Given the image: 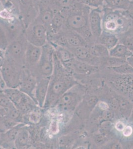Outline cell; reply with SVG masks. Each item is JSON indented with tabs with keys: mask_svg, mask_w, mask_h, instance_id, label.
Segmentation results:
<instances>
[{
	"mask_svg": "<svg viewBox=\"0 0 133 149\" xmlns=\"http://www.w3.org/2000/svg\"><path fill=\"white\" fill-rule=\"evenodd\" d=\"M54 59V71L50 79L44 109L54 107L59 98L65 92L79 83L73 74L64 67L57 57L55 52Z\"/></svg>",
	"mask_w": 133,
	"mask_h": 149,
	"instance_id": "cell-1",
	"label": "cell"
},
{
	"mask_svg": "<svg viewBox=\"0 0 133 149\" xmlns=\"http://www.w3.org/2000/svg\"><path fill=\"white\" fill-rule=\"evenodd\" d=\"M85 93L84 86L76 84L59 98L54 107L61 113H72L83 102Z\"/></svg>",
	"mask_w": 133,
	"mask_h": 149,
	"instance_id": "cell-2",
	"label": "cell"
},
{
	"mask_svg": "<svg viewBox=\"0 0 133 149\" xmlns=\"http://www.w3.org/2000/svg\"><path fill=\"white\" fill-rule=\"evenodd\" d=\"M106 13L103 17V30L105 32L118 35L123 34L129 29L130 20L121 10H113Z\"/></svg>",
	"mask_w": 133,
	"mask_h": 149,
	"instance_id": "cell-3",
	"label": "cell"
},
{
	"mask_svg": "<svg viewBox=\"0 0 133 149\" xmlns=\"http://www.w3.org/2000/svg\"><path fill=\"white\" fill-rule=\"evenodd\" d=\"M24 67L6 56L0 72L6 88H17Z\"/></svg>",
	"mask_w": 133,
	"mask_h": 149,
	"instance_id": "cell-4",
	"label": "cell"
},
{
	"mask_svg": "<svg viewBox=\"0 0 133 149\" xmlns=\"http://www.w3.org/2000/svg\"><path fill=\"white\" fill-rule=\"evenodd\" d=\"M17 109L23 115H27L39 107L33 100L18 88H6L3 90Z\"/></svg>",
	"mask_w": 133,
	"mask_h": 149,
	"instance_id": "cell-5",
	"label": "cell"
},
{
	"mask_svg": "<svg viewBox=\"0 0 133 149\" xmlns=\"http://www.w3.org/2000/svg\"><path fill=\"white\" fill-rule=\"evenodd\" d=\"M48 34L47 27L36 19L25 28L24 32L28 42L41 47L48 43Z\"/></svg>",
	"mask_w": 133,
	"mask_h": 149,
	"instance_id": "cell-6",
	"label": "cell"
},
{
	"mask_svg": "<svg viewBox=\"0 0 133 149\" xmlns=\"http://www.w3.org/2000/svg\"><path fill=\"white\" fill-rule=\"evenodd\" d=\"M42 54L37 65L36 77L50 78L54 68V54L55 49L49 43L42 47Z\"/></svg>",
	"mask_w": 133,
	"mask_h": 149,
	"instance_id": "cell-7",
	"label": "cell"
},
{
	"mask_svg": "<svg viewBox=\"0 0 133 149\" xmlns=\"http://www.w3.org/2000/svg\"><path fill=\"white\" fill-rule=\"evenodd\" d=\"M68 29L75 31L86 38L91 35L88 22V15L82 12H72L68 15L66 20ZM92 36V35H91Z\"/></svg>",
	"mask_w": 133,
	"mask_h": 149,
	"instance_id": "cell-8",
	"label": "cell"
},
{
	"mask_svg": "<svg viewBox=\"0 0 133 149\" xmlns=\"http://www.w3.org/2000/svg\"><path fill=\"white\" fill-rule=\"evenodd\" d=\"M28 42L24 33L9 43L5 50L6 56L22 66H24V57Z\"/></svg>",
	"mask_w": 133,
	"mask_h": 149,
	"instance_id": "cell-9",
	"label": "cell"
},
{
	"mask_svg": "<svg viewBox=\"0 0 133 149\" xmlns=\"http://www.w3.org/2000/svg\"><path fill=\"white\" fill-rule=\"evenodd\" d=\"M62 65L74 75L89 76L97 73L100 70L99 66L90 64L75 57Z\"/></svg>",
	"mask_w": 133,
	"mask_h": 149,
	"instance_id": "cell-10",
	"label": "cell"
},
{
	"mask_svg": "<svg viewBox=\"0 0 133 149\" xmlns=\"http://www.w3.org/2000/svg\"><path fill=\"white\" fill-rule=\"evenodd\" d=\"M42 51V47L28 42L25 53L24 67L34 76L37 65L40 59Z\"/></svg>",
	"mask_w": 133,
	"mask_h": 149,
	"instance_id": "cell-11",
	"label": "cell"
},
{
	"mask_svg": "<svg viewBox=\"0 0 133 149\" xmlns=\"http://www.w3.org/2000/svg\"><path fill=\"white\" fill-rule=\"evenodd\" d=\"M37 83V78L27 68L24 67L17 88L34 100V92Z\"/></svg>",
	"mask_w": 133,
	"mask_h": 149,
	"instance_id": "cell-12",
	"label": "cell"
},
{
	"mask_svg": "<svg viewBox=\"0 0 133 149\" xmlns=\"http://www.w3.org/2000/svg\"><path fill=\"white\" fill-rule=\"evenodd\" d=\"M116 95L110 101L109 106L112 110L117 112L122 117L129 118L133 110V102L117 93Z\"/></svg>",
	"mask_w": 133,
	"mask_h": 149,
	"instance_id": "cell-13",
	"label": "cell"
},
{
	"mask_svg": "<svg viewBox=\"0 0 133 149\" xmlns=\"http://www.w3.org/2000/svg\"><path fill=\"white\" fill-rule=\"evenodd\" d=\"M102 12L100 8L92 9L88 14V22L91 35L98 38L102 33Z\"/></svg>",
	"mask_w": 133,
	"mask_h": 149,
	"instance_id": "cell-14",
	"label": "cell"
},
{
	"mask_svg": "<svg viewBox=\"0 0 133 149\" xmlns=\"http://www.w3.org/2000/svg\"><path fill=\"white\" fill-rule=\"evenodd\" d=\"M50 78L37 77L34 100L39 108H43L49 88Z\"/></svg>",
	"mask_w": 133,
	"mask_h": 149,
	"instance_id": "cell-15",
	"label": "cell"
},
{
	"mask_svg": "<svg viewBox=\"0 0 133 149\" xmlns=\"http://www.w3.org/2000/svg\"><path fill=\"white\" fill-rule=\"evenodd\" d=\"M64 33L69 46L68 48L88 46V43L84 37L75 31L68 29V31Z\"/></svg>",
	"mask_w": 133,
	"mask_h": 149,
	"instance_id": "cell-16",
	"label": "cell"
},
{
	"mask_svg": "<svg viewBox=\"0 0 133 149\" xmlns=\"http://www.w3.org/2000/svg\"><path fill=\"white\" fill-rule=\"evenodd\" d=\"M98 43L109 50L119 42L118 36L103 31L102 34L98 38Z\"/></svg>",
	"mask_w": 133,
	"mask_h": 149,
	"instance_id": "cell-17",
	"label": "cell"
},
{
	"mask_svg": "<svg viewBox=\"0 0 133 149\" xmlns=\"http://www.w3.org/2000/svg\"><path fill=\"white\" fill-rule=\"evenodd\" d=\"M64 22V17L60 11L55 12L51 22L48 31L49 34H56L60 32Z\"/></svg>",
	"mask_w": 133,
	"mask_h": 149,
	"instance_id": "cell-18",
	"label": "cell"
},
{
	"mask_svg": "<svg viewBox=\"0 0 133 149\" xmlns=\"http://www.w3.org/2000/svg\"><path fill=\"white\" fill-rule=\"evenodd\" d=\"M30 139L29 132L25 125L19 131L17 137L14 141L15 146L17 149H23L28 146Z\"/></svg>",
	"mask_w": 133,
	"mask_h": 149,
	"instance_id": "cell-19",
	"label": "cell"
},
{
	"mask_svg": "<svg viewBox=\"0 0 133 149\" xmlns=\"http://www.w3.org/2000/svg\"><path fill=\"white\" fill-rule=\"evenodd\" d=\"M109 55L110 57L125 60L133 55L124 45L120 42L109 50Z\"/></svg>",
	"mask_w": 133,
	"mask_h": 149,
	"instance_id": "cell-20",
	"label": "cell"
},
{
	"mask_svg": "<svg viewBox=\"0 0 133 149\" xmlns=\"http://www.w3.org/2000/svg\"><path fill=\"white\" fill-rule=\"evenodd\" d=\"M51 44L55 49V53L62 64L67 63L75 58L74 55L69 48Z\"/></svg>",
	"mask_w": 133,
	"mask_h": 149,
	"instance_id": "cell-21",
	"label": "cell"
},
{
	"mask_svg": "<svg viewBox=\"0 0 133 149\" xmlns=\"http://www.w3.org/2000/svg\"><path fill=\"white\" fill-rule=\"evenodd\" d=\"M131 0H105L109 9L113 10L126 11L129 10Z\"/></svg>",
	"mask_w": 133,
	"mask_h": 149,
	"instance_id": "cell-22",
	"label": "cell"
},
{
	"mask_svg": "<svg viewBox=\"0 0 133 149\" xmlns=\"http://www.w3.org/2000/svg\"><path fill=\"white\" fill-rule=\"evenodd\" d=\"M25 125L24 123H19L11 129L2 133L1 140L5 142H14L20 129Z\"/></svg>",
	"mask_w": 133,
	"mask_h": 149,
	"instance_id": "cell-23",
	"label": "cell"
},
{
	"mask_svg": "<svg viewBox=\"0 0 133 149\" xmlns=\"http://www.w3.org/2000/svg\"><path fill=\"white\" fill-rule=\"evenodd\" d=\"M55 12L52 9H45L39 12L38 15L37 16V20L41 24H44L47 29L49 28L51 22L54 17Z\"/></svg>",
	"mask_w": 133,
	"mask_h": 149,
	"instance_id": "cell-24",
	"label": "cell"
},
{
	"mask_svg": "<svg viewBox=\"0 0 133 149\" xmlns=\"http://www.w3.org/2000/svg\"><path fill=\"white\" fill-rule=\"evenodd\" d=\"M90 53L93 56L98 58H105L109 56V50L100 43L94 44L88 47Z\"/></svg>",
	"mask_w": 133,
	"mask_h": 149,
	"instance_id": "cell-25",
	"label": "cell"
},
{
	"mask_svg": "<svg viewBox=\"0 0 133 149\" xmlns=\"http://www.w3.org/2000/svg\"><path fill=\"white\" fill-rule=\"evenodd\" d=\"M107 69L115 73L120 74H133V67L126 62L119 66L107 68Z\"/></svg>",
	"mask_w": 133,
	"mask_h": 149,
	"instance_id": "cell-26",
	"label": "cell"
},
{
	"mask_svg": "<svg viewBox=\"0 0 133 149\" xmlns=\"http://www.w3.org/2000/svg\"><path fill=\"white\" fill-rule=\"evenodd\" d=\"M19 123L6 116L3 117L0 119V132L3 133L6 132Z\"/></svg>",
	"mask_w": 133,
	"mask_h": 149,
	"instance_id": "cell-27",
	"label": "cell"
},
{
	"mask_svg": "<svg viewBox=\"0 0 133 149\" xmlns=\"http://www.w3.org/2000/svg\"><path fill=\"white\" fill-rule=\"evenodd\" d=\"M119 42L124 45L132 53L133 55V35L131 33H126L119 37Z\"/></svg>",
	"mask_w": 133,
	"mask_h": 149,
	"instance_id": "cell-28",
	"label": "cell"
},
{
	"mask_svg": "<svg viewBox=\"0 0 133 149\" xmlns=\"http://www.w3.org/2000/svg\"><path fill=\"white\" fill-rule=\"evenodd\" d=\"M9 44L8 38L3 26L0 24V49L6 50Z\"/></svg>",
	"mask_w": 133,
	"mask_h": 149,
	"instance_id": "cell-29",
	"label": "cell"
},
{
	"mask_svg": "<svg viewBox=\"0 0 133 149\" xmlns=\"http://www.w3.org/2000/svg\"><path fill=\"white\" fill-rule=\"evenodd\" d=\"M86 3L91 9H98L102 7L105 0H86Z\"/></svg>",
	"mask_w": 133,
	"mask_h": 149,
	"instance_id": "cell-30",
	"label": "cell"
},
{
	"mask_svg": "<svg viewBox=\"0 0 133 149\" xmlns=\"http://www.w3.org/2000/svg\"><path fill=\"white\" fill-rule=\"evenodd\" d=\"M37 109H35L34 110H32V111L27 114L29 117V120L32 123H37L40 120V114L38 112Z\"/></svg>",
	"mask_w": 133,
	"mask_h": 149,
	"instance_id": "cell-31",
	"label": "cell"
},
{
	"mask_svg": "<svg viewBox=\"0 0 133 149\" xmlns=\"http://www.w3.org/2000/svg\"><path fill=\"white\" fill-rule=\"evenodd\" d=\"M122 135L125 138L130 137L133 134V128L130 125H126L121 132Z\"/></svg>",
	"mask_w": 133,
	"mask_h": 149,
	"instance_id": "cell-32",
	"label": "cell"
},
{
	"mask_svg": "<svg viewBox=\"0 0 133 149\" xmlns=\"http://www.w3.org/2000/svg\"><path fill=\"white\" fill-rule=\"evenodd\" d=\"M94 141L95 144L97 145H103L106 142V138L105 135L102 134H97L94 136Z\"/></svg>",
	"mask_w": 133,
	"mask_h": 149,
	"instance_id": "cell-33",
	"label": "cell"
},
{
	"mask_svg": "<svg viewBox=\"0 0 133 149\" xmlns=\"http://www.w3.org/2000/svg\"><path fill=\"white\" fill-rule=\"evenodd\" d=\"M75 0H58V5L62 8H69L74 3Z\"/></svg>",
	"mask_w": 133,
	"mask_h": 149,
	"instance_id": "cell-34",
	"label": "cell"
},
{
	"mask_svg": "<svg viewBox=\"0 0 133 149\" xmlns=\"http://www.w3.org/2000/svg\"><path fill=\"white\" fill-rule=\"evenodd\" d=\"M126 124L122 120H118L115 123V129H116L118 132H121L123 129H124Z\"/></svg>",
	"mask_w": 133,
	"mask_h": 149,
	"instance_id": "cell-35",
	"label": "cell"
},
{
	"mask_svg": "<svg viewBox=\"0 0 133 149\" xmlns=\"http://www.w3.org/2000/svg\"><path fill=\"white\" fill-rule=\"evenodd\" d=\"M6 58L5 50L0 49V70L2 68Z\"/></svg>",
	"mask_w": 133,
	"mask_h": 149,
	"instance_id": "cell-36",
	"label": "cell"
},
{
	"mask_svg": "<svg viewBox=\"0 0 133 149\" xmlns=\"http://www.w3.org/2000/svg\"><path fill=\"white\" fill-rule=\"evenodd\" d=\"M7 1H9L13 3L14 6L20 10V0H7Z\"/></svg>",
	"mask_w": 133,
	"mask_h": 149,
	"instance_id": "cell-37",
	"label": "cell"
},
{
	"mask_svg": "<svg viewBox=\"0 0 133 149\" xmlns=\"http://www.w3.org/2000/svg\"><path fill=\"white\" fill-rule=\"evenodd\" d=\"M125 15L127 17L130 19L131 20H133V11H131V10H126L125 11Z\"/></svg>",
	"mask_w": 133,
	"mask_h": 149,
	"instance_id": "cell-38",
	"label": "cell"
},
{
	"mask_svg": "<svg viewBox=\"0 0 133 149\" xmlns=\"http://www.w3.org/2000/svg\"><path fill=\"white\" fill-rule=\"evenodd\" d=\"M128 10L133 11V1H131L129 8V10Z\"/></svg>",
	"mask_w": 133,
	"mask_h": 149,
	"instance_id": "cell-39",
	"label": "cell"
},
{
	"mask_svg": "<svg viewBox=\"0 0 133 149\" xmlns=\"http://www.w3.org/2000/svg\"><path fill=\"white\" fill-rule=\"evenodd\" d=\"M3 3H2V1L0 0V10L2 9V8L3 7Z\"/></svg>",
	"mask_w": 133,
	"mask_h": 149,
	"instance_id": "cell-40",
	"label": "cell"
},
{
	"mask_svg": "<svg viewBox=\"0 0 133 149\" xmlns=\"http://www.w3.org/2000/svg\"><path fill=\"white\" fill-rule=\"evenodd\" d=\"M1 1H2V3H3V5L6 3V2H7V0H1Z\"/></svg>",
	"mask_w": 133,
	"mask_h": 149,
	"instance_id": "cell-41",
	"label": "cell"
},
{
	"mask_svg": "<svg viewBox=\"0 0 133 149\" xmlns=\"http://www.w3.org/2000/svg\"><path fill=\"white\" fill-rule=\"evenodd\" d=\"M132 32H131V33H132V34H133V30H132Z\"/></svg>",
	"mask_w": 133,
	"mask_h": 149,
	"instance_id": "cell-42",
	"label": "cell"
},
{
	"mask_svg": "<svg viewBox=\"0 0 133 149\" xmlns=\"http://www.w3.org/2000/svg\"><path fill=\"white\" fill-rule=\"evenodd\" d=\"M131 1H133V0H131Z\"/></svg>",
	"mask_w": 133,
	"mask_h": 149,
	"instance_id": "cell-43",
	"label": "cell"
},
{
	"mask_svg": "<svg viewBox=\"0 0 133 149\" xmlns=\"http://www.w3.org/2000/svg\"></svg>",
	"mask_w": 133,
	"mask_h": 149,
	"instance_id": "cell-44",
	"label": "cell"
}]
</instances>
